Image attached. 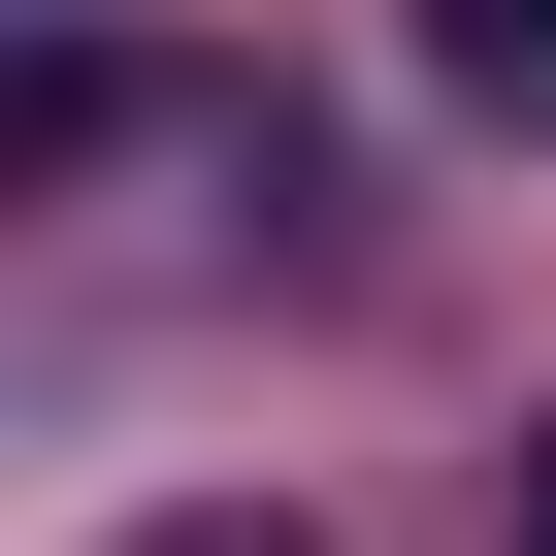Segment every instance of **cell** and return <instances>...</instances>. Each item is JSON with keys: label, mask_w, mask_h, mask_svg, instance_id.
Here are the masks:
<instances>
[{"label": "cell", "mask_w": 556, "mask_h": 556, "mask_svg": "<svg viewBox=\"0 0 556 556\" xmlns=\"http://www.w3.org/2000/svg\"><path fill=\"white\" fill-rule=\"evenodd\" d=\"M426 66H458L491 131H556V0H426Z\"/></svg>", "instance_id": "6da1fadb"}, {"label": "cell", "mask_w": 556, "mask_h": 556, "mask_svg": "<svg viewBox=\"0 0 556 556\" xmlns=\"http://www.w3.org/2000/svg\"><path fill=\"white\" fill-rule=\"evenodd\" d=\"M131 556H328V523H295V491H164Z\"/></svg>", "instance_id": "7a4b0ae2"}, {"label": "cell", "mask_w": 556, "mask_h": 556, "mask_svg": "<svg viewBox=\"0 0 556 556\" xmlns=\"http://www.w3.org/2000/svg\"><path fill=\"white\" fill-rule=\"evenodd\" d=\"M523 556H556V426H523Z\"/></svg>", "instance_id": "3957f363"}]
</instances>
